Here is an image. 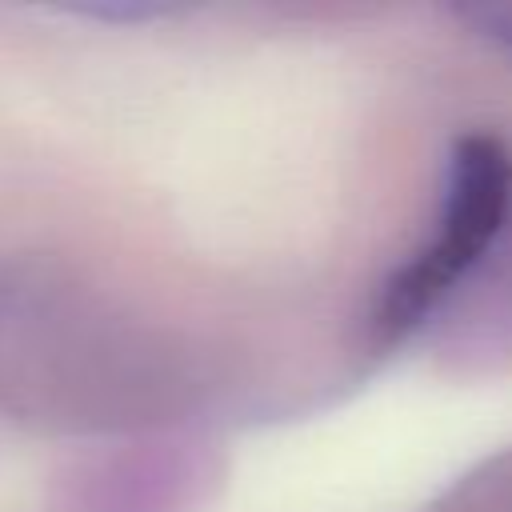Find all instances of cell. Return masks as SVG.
Here are the masks:
<instances>
[{
	"label": "cell",
	"mask_w": 512,
	"mask_h": 512,
	"mask_svg": "<svg viewBox=\"0 0 512 512\" xmlns=\"http://www.w3.org/2000/svg\"><path fill=\"white\" fill-rule=\"evenodd\" d=\"M512 204V152L488 132H472L452 152L448 196L432 244L396 272L376 308V332L384 340L404 336L420 324L432 304L472 268L476 256L496 240Z\"/></svg>",
	"instance_id": "cell-1"
}]
</instances>
